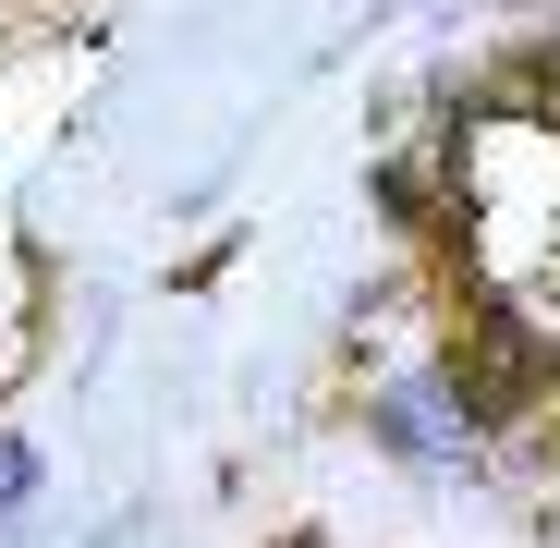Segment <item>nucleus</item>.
<instances>
[{"label":"nucleus","instance_id":"nucleus-1","mask_svg":"<svg viewBox=\"0 0 560 548\" xmlns=\"http://www.w3.org/2000/svg\"><path fill=\"white\" fill-rule=\"evenodd\" d=\"M451 390H463V415H476V427L548 403V353H536V329H524L512 305H476V317L451 329Z\"/></svg>","mask_w":560,"mask_h":548},{"label":"nucleus","instance_id":"nucleus-2","mask_svg":"<svg viewBox=\"0 0 560 548\" xmlns=\"http://www.w3.org/2000/svg\"><path fill=\"white\" fill-rule=\"evenodd\" d=\"M500 98H512L524 123H560V61H512V73H500Z\"/></svg>","mask_w":560,"mask_h":548}]
</instances>
